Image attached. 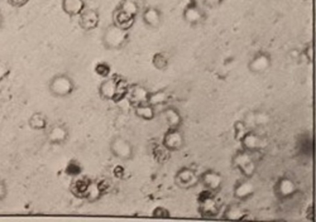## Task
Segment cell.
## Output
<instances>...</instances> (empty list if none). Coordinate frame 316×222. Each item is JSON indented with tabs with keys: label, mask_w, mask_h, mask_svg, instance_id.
<instances>
[{
	"label": "cell",
	"mask_w": 316,
	"mask_h": 222,
	"mask_svg": "<svg viewBox=\"0 0 316 222\" xmlns=\"http://www.w3.org/2000/svg\"><path fill=\"white\" fill-rule=\"evenodd\" d=\"M164 118L170 129H177L181 123V116L177 109L168 107L163 112Z\"/></svg>",
	"instance_id": "obj_16"
},
{
	"label": "cell",
	"mask_w": 316,
	"mask_h": 222,
	"mask_svg": "<svg viewBox=\"0 0 316 222\" xmlns=\"http://www.w3.org/2000/svg\"><path fill=\"white\" fill-rule=\"evenodd\" d=\"M163 145L169 151H177L184 145V138L176 129H170L164 135Z\"/></svg>",
	"instance_id": "obj_8"
},
{
	"label": "cell",
	"mask_w": 316,
	"mask_h": 222,
	"mask_svg": "<svg viewBox=\"0 0 316 222\" xmlns=\"http://www.w3.org/2000/svg\"><path fill=\"white\" fill-rule=\"evenodd\" d=\"M149 93L148 91L142 86L135 85L129 89L127 94H129L130 100L135 106L138 104L147 103Z\"/></svg>",
	"instance_id": "obj_13"
},
{
	"label": "cell",
	"mask_w": 316,
	"mask_h": 222,
	"mask_svg": "<svg viewBox=\"0 0 316 222\" xmlns=\"http://www.w3.org/2000/svg\"><path fill=\"white\" fill-rule=\"evenodd\" d=\"M95 71L99 76L108 78L111 74V67L106 62H100L96 65Z\"/></svg>",
	"instance_id": "obj_21"
},
{
	"label": "cell",
	"mask_w": 316,
	"mask_h": 222,
	"mask_svg": "<svg viewBox=\"0 0 316 222\" xmlns=\"http://www.w3.org/2000/svg\"><path fill=\"white\" fill-rule=\"evenodd\" d=\"M118 9L134 17L139 11V7L134 0H122Z\"/></svg>",
	"instance_id": "obj_18"
},
{
	"label": "cell",
	"mask_w": 316,
	"mask_h": 222,
	"mask_svg": "<svg viewBox=\"0 0 316 222\" xmlns=\"http://www.w3.org/2000/svg\"><path fill=\"white\" fill-rule=\"evenodd\" d=\"M29 0H7L10 4L15 7H20L24 6Z\"/></svg>",
	"instance_id": "obj_26"
},
{
	"label": "cell",
	"mask_w": 316,
	"mask_h": 222,
	"mask_svg": "<svg viewBox=\"0 0 316 222\" xmlns=\"http://www.w3.org/2000/svg\"><path fill=\"white\" fill-rule=\"evenodd\" d=\"M2 23V17L1 13H0V28H1Z\"/></svg>",
	"instance_id": "obj_27"
},
{
	"label": "cell",
	"mask_w": 316,
	"mask_h": 222,
	"mask_svg": "<svg viewBox=\"0 0 316 222\" xmlns=\"http://www.w3.org/2000/svg\"><path fill=\"white\" fill-rule=\"evenodd\" d=\"M110 153L119 161L127 162L134 158V146L129 140L121 135H115L109 144Z\"/></svg>",
	"instance_id": "obj_3"
},
{
	"label": "cell",
	"mask_w": 316,
	"mask_h": 222,
	"mask_svg": "<svg viewBox=\"0 0 316 222\" xmlns=\"http://www.w3.org/2000/svg\"><path fill=\"white\" fill-rule=\"evenodd\" d=\"M100 15L93 9H84L79 15V25L85 31H91L98 27Z\"/></svg>",
	"instance_id": "obj_7"
},
{
	"label": "cell",
	"mask_w": 316,
	"mask_h": 222,
	"mask_svg": "<svg viewBox=\"0 0 316 222\" xmlns=\"http://www.w3.org/2000/svg\"><path fill=\"white\" fill-rule=\"evenodd\" d=\"M142 18L145 24L151 28L159 27L163 19L161 11L153 7L145 9L143 13Z\"/></svg>",
	"instance_id": "obj_9"
},
{
	"label": "cell",
	"mask_w": 316,
	"mask_h": 222,
	"mask_svg": "<svg viewBox=\"0 0 316 222\" xmlns=\"http://www.w3.org/2000/svg\"><path fill=\"white\" fill-rule=\"evenodd\" d=\"M273 66V58L266 51H258L253 54L247 63V68L254 74H263L268 72Z\"/></svg>",
	"instance_id": "obj_5"
},
{
	"label": "cell",
	"mask_w": 316,
	"mask_h": 222,
	"mask_svg": "<svg viewBox=\"0 0 316 222\" xmlns=\"http://www.w3.org/2000/svg\"><path fill=\"white\" fill-rule=\"evenodd\" d=\"M195 179L194 174L191 171L184 169L177 172L175 177V182L177 186L182 189H187L194 184Z\"/></svg>",
	"instance_id": "obj_14"
},
{
	"label": "cell",
	"mask_w": 316,
	"mask_h": 222,
	"mask_svg": "<svg viewBox=\"0 0 316 222\" xmlns=\"http://www.w3.org/2000/svg\"><path fill=\"white\" fill-rule=\"evenodd\" d=\"M69 138V130L63 125H56L49 130L48 134L49 142L54 145H61Z\"/></svg>",
	"instance_id": "obj_10"
},
{
	"label": "cell",
	"mask_w": 316,
	"mask_h": 222,
	"mask_svg": "<svg viewBox=\"0 0 316 222\" xmlns=\"http://www.w3.org/2000/svg\"><path fill=\"white\" fill-rule=\"evenodd\" d=\"M46 119L43 114L34 113L29 119V126L33 130H43L46 127Z\"/></svg>",
	"instance_id": "obj_19"
},
{
	"label": "cell",
	"mask_w": 316,
	"mask_h": 222,
	"mask_svg": "<svg viewBox=\"0 0 316 222\" xmlns=\"http://www.w3.org/2000/svg\"><path fill=\"white\" fill-rule=\"evenodd\" d=\"M168 100V95L164 90H159L149 93L147 103L155 107L163 105Z\"/></svg>",
	"instance_id": "obj_17"
},
{
	"label": "cell",
	"mask_w": 316,
	"mask_h": 222,
	"mask_svg": "<svg viewBox=\"0 0 316 222\" xmlns=\"http://www.w3.org/2000/svg\"><path fill=\"white\" fill-rule=\"evenodd\" d=\"M135 114L143 121H152L156 116L155 108L147 103L138 104L135 106Z\"/></svg>",
	"instance_id": "obj_15"
},
{
	"label": "cell",
	"mask_w": 316,
	"mask_h": 222,
	"mask_svg": "<svg viewBox=\"0 0 316 222\" xmlns=\"http://www.w3.org/2000/svg\"><path fill=\"white\" fill-rule=\"evenodd\" d=\"M153 216L156 218H169L170 214L165 208L159 207L154 210Z\"/></svg>",
	"instance_id": "obj_23"
},
{
	"label": "cell",
	"mask_w": 316,
	"mask_h": 222,
	"mask_svg": "<svg viewBox=\"0 0 316 222\" xmlns=\"http://www.w3.org/2000/svg\"><path fill=\"white\" fill-rule=\"evenodd\" d=\"M9 72V68L5 62L0 61V80L6 77Z\"/></svg>",
	"instance_id": "obj_25"
},
{
	"label": "cell",
	"mask_w": 316,
	"mask_h": 222,
	"mask_svg": "<svg viewBox=\"0 0 316 222\" xmlns=\"http://www.w3.org/2000/svg\"><path fill=\"white\" fill-rule=\"evenodd\" d=\"M62 9L69 16L79 15L85 9L84 0H62Z\"/></svg>",
	"instance_id": "obj_11"
},
{
	"label": "cell",
	"mask_w": 316,
	"mask_h": 222,
	"mask_svg": "<svg viewBox=\"0 0 316 222\" xmlns=\"http://www.w3.org/2000/svg\"><path fill=\"white\" fill-rule=\"evenodd\" d=\"M202 4L209 9H215L223 3L224 0H201Z\"/></svg>",
	"instance_id": "obj_22"
},
{
	"label": "cell",
	"mask_w": 316,
	"mask_h": 222,
	"mask_svg": "<svg viewBox=\"0 0 316 222\" xmlns=\"http://www.w3.org/2000/svg\"><path fill=\"white\" fill-rule=\"evenodd\" d=\"M135 19V17H132L118 9L114 13L113 23L122 29L129 31L134 25Z\"/></svg>",
	"instance_id": "obj_12"
},
{
	"label": "cell",
	"mask_w": 316,
	"mask_h": 222,
	"mask_svg": "<svg viewBox=\"0 0 316 222\" xmlns=\"http://www.w3.org/2000/svg\"><path fill=\"white\" fill-rule=\"evenodd\" d=\"M48 88L51 95L56 98H66L71 95L75 90L74 80L67 74L54 75L49 81Z\"/></svg>",
	"instance_id": "obj_4"
},
{
	"label": "cell",
	"mask_w": 316,
	"mask_h": 222,
	"mask_svg": "<svg viewBox=\"0 0 316 222\" xmlns=\"http://www.w3.org/2000/svg\"><path fill=\"white\" fill-rule=\"evenodd\" d=\"M129 88L126 82L117 76L106 78L99 86L101 97L108 101H116L126 95Z\"/></svg>",
	"instance_id": "obj_1"
},
{
	"label": "cell",
	"mask_w": 316,
	"mask_h": 222,
	"mask_svg": "<svg viewBox=\"0 0 316 222\" xmlns=\"http://www.w3.org/2000/svg\"><path fill=\"white\" fill-rule=\"evenodd\" d=\"M205 13L195 2H190L185 7L183 17L188 24L195 27L205 20Z\"/></svg>",
	"instance_id": "obj_6"
},
{
	"label": "cell",
	"mask_w": 316,
	"mask_h": 222,
	"mask_svg": "<svg viewBox=\"0 0 316 222\" xmlns=\"http://www.w3.org/2000/svg\"><path fill=\"white\" fill-rule=\"evenodd\" d=\"M152 64L155 69L159 70H165L168 66L169 61L166 55L161 52L154 54L152 57Z\"/></svg>",
	"instance_id": "obj_20"
},
{
	"label": "cell",
	"mask_w": 316,
	"mask_h": 222,
	"mask_svg": "<svg viewBox=\"0 0 316 222\" xmlns=\"http://www.w3.org/2000/svg\"><path fill=\"white\" fill-rule=\"evenodd\" d=\"M129 38V31L113 23L104 29L101 41L103 46L109 50H118L127 44Z\"/></svg>",
	"instance_id": "obj_2"
},
{
	"label": "cell",
	"mask_w": 316,
	"mask_h": 222,
	"mask_svg": "<svg viewBox=\"0 0 316 222\" xmlns=\"http://www.w3.org/2000/svg\"><path fill=\"white\" fill-rule=\"evenodd\" d=\"M7 195V187L6 183L0 179V201H2L6 198Z\"/></svg>",
	"instance_id": "obj_24"
}]
</instances>
